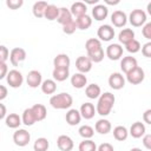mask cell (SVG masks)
Instances as JSON below:
<instances>
[{
	"mask_svg": "<svg viewBox=\"0 0 151 151\" xmlns=\"http://www.w3.org/2000/svg\"><path fill=\"white\" fill-rule=\"evenodd\" d=\"M116 98L114 94H112L111 92H104L99 96L98 98V103L96 106V112L103 117L109 116L112 111V107L114 105Z\"/></svg>",
	"mask_w": 151,
	"mask_h": 151,
	"instance_id": "obj_1",
	"label": "cell"
},
{
	"mask_svg": "<svg viewBox=\"0 0 151 151\" xmlns=\"http://www.w3.org/2000/svg\"><path fill=\"white\" fill-rule=\"evenodd\" d=\"M50 104L53 109L57 110H66L70 109L73 104V98L67 92H61L58 94H54L50 98Z\"/></svg>",
	"mask_w": 151,
	"mask_h": 151,
	"instance_id": "obj_2",
	"label": "cell"
},
{
	"mask_svg": "<svg viewBox=\"0 0 151 151\" xmlns=\"http://www.w3.org/2000/svg\"><path fill=\"white\" fill-rule=\"evenodd\" d=\"M146 13L143 9H133L129 15V21L133 27H140L146 24Z\"/></svg>",
	"mask_w": 151,
	"mask_h": 151,
	"instance_id": "obj_3",
	"label": "cell"
},
{
	"mask_svg": "<svg viewBox=\"0 0 151 151\" xmlns=\"http://www.w3.org/2000/svg\"><path fill=\"white\" fill-rule=\"evenodd\" d=\"M29 140H31V134L25 129H18L13 133V142L17 146L24 147L29 143Z\"/></svg>",
	"mask_w": 151,
	"mask_h": 151,
	"instance_id": "obj_4",
	"label": "cell"
},
{
	"mask_svg": "<svg viewBox=\"0 0 151 151\" xmlns=\"http://www.w3.org/2000/svg\"><path fill=\"white\" fill-rule=\"evenodd\" d=\"M6 80H7V84L13 87V88H18L22 85L24 83V77L21 74L20 71L18 70H11L8 71L7 76H6Z\"/></svg>",
	"mask_w": 151,
	"mask_h": 151,
	"instance_id": "obj_5",
	"label": "cell"
},
{
	"mask_svg": "<svg viewBox=\"0 0 151 151\" xmlns=\"http://www.w3.org/2000/svg\"><path fill=\"white\" fill-rule=\"evenodd\" d=\"M145 78V73H144V70L139 66L134 67L133 70H131L130 72L126 73V80L132 84V85H138L140 84Z\"/></svg>",
	"mask_w": 151,
	"mask_h": 151,
	"instance_id": "obj_6",
	"label": "cell"
},
{
	"mask_svg": "<svg viewBox=\"0 0 151 151\" xmlns=\"http://www.w3.org/2000/svg\"><path fill=\"white\" fill-rule=\"evenodd\" d=\"M97 35L100 41H110L114 38V28L111 25H101L97 31Z\"/></svg>",
	"mask_w": 151,
	"mask_h": 151,
	"instance_id": "obj_7",
	"label": "cell"
},
{
	"mask_svg": "<svg viewBox=\"0 0 151 151\" xmlns=\"http://www.w3.org/2000/svg\"><path fill=\"white\" fill-rule=\"evenodd\" d=\"M105 54L110 60H119L123 57V46L120 44H110L106 47Z\"/></svg>",
	"mask_w": 151,
	"mask_h": 151,
	"instance_id": "obj_8",
	"label": "cell"
},
{
	"mask_svg": "<svg viewBox=\"0 0 151 151\" xmlns=\"http://www.w3.org/2000/svg\"><path fill=\"white\" fill-rule=\"evenodd\" d=\"M26 51L21 47H14L9 52V61L13 66H18L20 63H22L26 59Z\"/></svg>",
	"mask_w": 151,
	"mask_h": 151,
	"instance_id": "obj_9",
	"label": "cell"
},
{
	"mask_svg": "<svg viewBox=\"0 0 151 151\" xmlns=\"http://www.w3.org/2000/svg\"><path fill=\"white\" fill-rule=\"evenodd\" d=\"M92 64L93 63L88 59L87 55L86 57L85 55H80L76 60V67L79 71V73H83V74H85V73H87V72H90L92 70Z\"/></svg>",
	"mask_w": 151,
	"mask_h": 151,
	"instance_id": "obj_10",
	"label": "cell"
},
{
	"mask_svg": "<svg viewBox=\"0 0 151 151\" xmlns=\"http://www.w3.org/2000/svg\"><path fill=\"white\" fill-rule=\"evenodd\" d=\"M26 83H27V85L29 87L37 88L42 83V76H41V73L39 71H37V70L29 71L28 74H27V77H26Z\"/></svg>",
	"mask_w": 151,
	"mask_h": 151,
	"instance_id": "obj_11",
	"label": "cell"
},
{
	"mask_svg": "<svg viewBox=\"0 0 151 151\" xmlns=\"http://www.w3.org/2000/svg\"><path fill=\"white\" fill-rule=\"evenodd\" d=\"M109 85L113 90H122L125 86V78L122 73L114 72L109 77Z\"/></svg>",
	"mask_w": 151,
	"mask_h": 151,
	"instance_id": "obj_12",
	"label": "cell"
},
{
	"mask_svg": "<svg viewBox=\"0 0 151 151\" xmlns=\"http://www.w3.org/2000/svg\"><path fill=\"white\" fill-rule=\"evenodd\" d=\"M57 145L60 151H71L74 146V143L72 138L67 134H60L57 138Z\"/></svg>",
	"mask_w": 151,
	"mask_h": 151,
	"instance_id": "obj_13",
	"label": "cell"
},
{
	"mask_svg": "<svg viewBox=\"0 0 151 151\" xmlns=\"http://www.w3.org/2000/svg\"><path fill=\"white\" fill-rule=\"evenodd\" d=\"M111 22L113 24L114 27H123L127 22V15L125 12L117 9L111 14Z\"/></svg>",
	"mask_w": 151,
	"mask_h": 151,
	"instance_id": "obj_14",
	"label": "cell"
},
{
	"mask_svg": "<svg viewBox=\"0 0 151 151\" xmlns=\"http://www.w3.org/2000/svg\"><path fill=\"white\" fill-rule=\"evenodd\" d=\"M92 15L97 21H101L104 19L107 18L109 15V8L107 6L103 5V4H98L92 8Z\"/></svg>",
	"mask_w": 151,
	"mask_h": 151,
	"instance_id": "obj_15",
	"label": "cell"
},
{
	"mask_svg": "<svg viewBox=\"0 0 151 151\" xmlns=\"http://www.w3.org/2000/svg\"><path fill=\"white\" fill-rule=\"evenodd\" d=\"M138 66V63H137V59L132 55H127V57H124L122 60H120V68L122 71L126 74L127 72H130L131 70H133L134 67Z\"/></svg>",
	"mask_w": 151,
	"mask_h": 151,
	"instance_id": "obj_16",
	"label": "cell"
},
{
	"mask_svg": "<svg viewBox=\"0 0 151 151\" xmlns=\"http://www.w3.org/2000/svg\"><path fill=\"white\" fill-rule=\"evenodd\" d=\"M68 9H70L72 17H76V19L79 18V17H81V15L87 14L86 13L87 12V6L85 5V2H81V1L73 2L72 6H71V8H68Z\"/></svg>",
	"mask_w": 151,
	"mask_h": 151,
	"instance_id": "obj_17",
	"label": "cell"
},
{
	"mask_svg": "<svg viewBox=\"0 0 151 151\" xmlns=\"http://www.w3.org/2000/svg\"><path fill=\"white\" fill-rule=\"evenodd\" d=\"M71 64L70 57L65 53H60L57 54V57H54L53 59V66L54 68H68Z\"/></svg>",
	"mask_w": 151,
	"mask_h": 151,
	"instance_id": "obj_18",
	"label": "cell"
},
{
	"mask_svg": "<svg viewBox=\"0 0 151 151\" xmlns=\"http://www.w3.org/2000/svg\"><path fill=\"white\" fill-rule=\"evenodd\" d=\"M65 119H66V123L71 126H76L80 123L81 120V116H80V112L77 110V109H70L67 112H66V116H65Z\"/></svg>",
	"mask_w": 151,
	"mask_h": 151,
	"instance_id": "obj_19",
	"label": "cell"
},
{
	"mask_svg": "<svg viewBox=\"0 0 151 151\" xmlns=\"http://www.w3.org/2000/svg\"><path fill=\"white\" fill-rule=\"evenodd\" d=\"M80 116L84 119H92L96 114V107L92 103H84L80 106Z\"/></svg>",
	"mask_w": 151,
	"mask_h": 151,
	"instance_id": "obj_20",
	"label": "cell"
},
{
	"mask_svg": "<svg viewBox=\"0 0 151 151\" xmlns=\"http://www.w3.org/2000/svg\"><path fill=\"white\" fill-rule=\"evenodd\" d=\"M71 85L74 88H84L87 85V78L83 73H74L71 76Z\"/></svg>",
	"mask_w": 151,
	"mask_h": 151,
	"instance_id": "obj_21",
	"label": "cell"
},
{
	"mask_svg": "<svg viewBox=\"0 0 151 151\" xmlns=\"http://www.w3.org/2000/svg\"><path fill=\"white\" fill-rule=\"evenodd\" d=\"M145 132H146V127L142 122H134L131 125L130 131H129V133L133 138H140V137H143L145 134Z\"/></svg>",
	"mask_w": 151,
	"mask_h": 151,
	"instance_id": "obj_22",
	"label": "cell"
},
{
	"mask_svg": "<svg viewBox=\"0 0 151 151\" xmlns=\"http://www.w3.org/2000/svg\"><path fill=\"white\" fill-rule=\"evenodd\" d=\"M111 129H112V125H111L110 120L104 119V118L97 120V123L94 125V130L100 134H107L111 131Z\"/></svg>",
	"mask_w": 151,
	"mask_h": 151,
	"instance_id": "obj_23",
	"label": "cell"
},
{
	"mask_svg": "<svg viewBox=\"0 0 151 151\" xmlns=\"http://www.w3.org/2000/svg\"><path fill=\"white\" fill-rule=\"evenodd\" d=\"M31 110H32V112H33L37 122L44 120L46 118V116H47V110H46L45 105H42V104H34L31 107Z\"/></svg>",
	"mask_w": 151,
	"mask_h": 151,
	"instance_id": "obj_24",
	"label": "cell"
},
{
	"mask_svg": "<svg viewBox=\"0 0 151 151\" xmlns=\"http://www.w3.org/2000/svg\"><path fill=\"white\" fill-rule=\"evenodd\" d=\"M85 48H86V52L87 54H91V53H94L99 50H101V41L97 38H91L88 40H86L85 42Z\"/></svg>",
	"mask_w": 151,
	"mask_h": 151,
	"instance_id": "obj_25",
	"label": "cell"
},
{
	"mask_svg": "<svg viewBox=\"0 0 151 151\" xmlns=\"http://www.w3.org/2000/svg\"><path fill=\"white\" fill-rule=\"evenodd\" d=\"M5 123H6V125L9 129H18L22 124L21 117L18 113H9V114H7L6 119H5Z\"/></svg>",
	"mask_w": 151,
	"mask_h": 151,
	"instance_id": "obj_26",
	"label": "cell"
},
{
	"mask_svg": "<svg viewBox=\"0 0 151 151\" xmlns=\"http://www.w3.org/2000/svg\"><path fill=\"white\" fill-rule=\"evenodd\" d=\"M76 21V25H77V28L81 29V31H85L87 28L91 27L92 25V18L88 15V14H85V15H81L77 19H74Z\"/></svg>",
	"mask_w": 151,
	"mask_h": 151,
	"instance_id": "obj_27",
	"label": "cell"
},
{
	"mask_svg": "<svg viewBox=\"0 0 151 151\" xmlns=\"http://www.w3.org/2000/svg\"><path fill=\"white\" fill-rule=\"evenodd\" d=\"M85 94H86V97L90 98V99H97V98H99V96L101 94L100 86H99L98 84H90V85H86Z\"/></svg>",
	"mask_w": 151,
	"mask_h": 151,
	"instance_id": "obj_28",
	"label": "cell"
},
{
	"mask_svg": "<svg viewBox=\"0 0 151 151\" xmlns=\"http://www.w3.org/2000/svg\"><path fill=\"white\" fill-rule=\"evenodd\" d=\"M71 20H73V17H72L70 9L66 8V7H60V8H59V15H58V18H57V21H58L60 25L64 26L65 24L70 22Z\"/></svg>",
	"mask_w": 151,
	"mask_h": 151,
	"instance_id": "obj_29",
	"label": "cell"
},
{
	"mask_svg": "<svg viewBox=\"0 0 151 151\" xmlns=\"http://www.w3.org/2000/svg\"><path fill=\"white\" fill-rule=\"evenodd\" d=\"M134 39V32H133V29H131V28H124V29H122L120 32H119V34H118V40H119V42H122V44H124V45H126L127 42H130L131 40H133Z\"/></svg>",
	"mask_w": 151,
	"mask_h": 151,
	"instance_id": "obj_30",
	"label": "cell"
},
{
	"mask_svg": "<svg viewBox=\"0 0 151 151\" xmlns=\"http://www.w3.org/2000/svg\"><path fill=\"white\" fill-rule=\"evenodd\" d=\"M47 5H48L47 1H37V2H34L33 7H32L33 15L35 18H44L45 9H46Z\"/></svg>",
	"mask_w": 151,
	"mask_h": 151,
	"instance_id": "obj_31",
	"label": "cell"
},
{
	"mask_svg": "<svg viewBox=\"0 0 151 151\" xmlns=\"http://www.w3.org/2000/svg\"><path fill=\"white\" fill-rule=\"evenodd\" d=\"M59 15V7H57L55 5H52V4H48L46 9H45V14H44V18L50 20V21H53V20H57Z\"/></svg>",
	"mask_w": 151,
	"mask_h": 151,
	"instance_id": "obj_32",
	"label": "cell"
},
{
	"mask_svg": "<svg viewBox=\"0 0 151 151\" xmlns=\"http://www.w3.org/2000/svg\"><path fill=\"white\" fill-rule=\"evenodd\" d=\"M40 87L45 94H53L57 91V83L53 79H46L41 83Z\"/></svg>",
	"mask_w": 151,
	"mask_h": 151,
	"instance_id": "obj_33",
	"label": "cell"
},
{
	"mask_svg": "<svg viewBox=\"0 0 151 151\" xmlns=\"http://www.w3.org/2000/svg\"><path fill=\"white\" fill-rule=\"evenodd\" d=\"M113 137L116 140H119V142H124L126 140V138L129 137V131L125 126L123 125H118L113 129Z\"/></svg>",
	"mask_w": 151,
	"mask_h": 151,
	"instance_id": "obj_34",
	"label": "cell"
},
{
	"mask_svg": "<svg viewBox=\"0 0 151 151\" xmlns=\"http://www.w3.org/2000/svg\"><path fill=\"white\" fill-rule=\"evenodd\" d=\"M54 81H65L70 77L68 68H54L52 72Z\"/></svg>",
	"mask_w": 151,
	"mask_h": 151,
	"instance_id": "obj_35",
	"label": "cell"
},
{
	"mask_svg": "<svg viewBox=\"0 0 151 151\" xmlns=\"http://www.w3.org/2000/svg\"><path fill=\"white\" fill-rule=\"evenodd\" d=\"M21 122L22 124H25L26 126H32L37 120H35V117L31 110V107L28 109H25L24 112H22V117H21Z\"/></svg>",
	"mask_w": 151,
	"mask_h": 151,
	"instance_id": "obj_36",
	"label": "cell"
},
{
	"mask_svg": "<svg viewBox=\"0 0 151 151\" xmlns=\"http://www.w3.org/2000/svg\"><path fill=\"white\" fill-rule=\"evenodd\" d=\"M50 147V142L45 137L37 138L34 144H33V150L34 151H47Z\"/></svg>",
	"mask_w": 151,
	"mask_h": 151,
	"instance_id": "obj_37",
	"label": "cell"
},
{
	"mask_svg": "<svg viewBox=\"0 0 151 151\" xmlns=\"http://www.w3.org/2000/svg\"><path fill=\"white\" fill-rule=\"evenodd\" d=\"M79 151H97V145L92 139H84L79 143Z\"/></svg>",
	"mask_w": 151,
	"mask_h": 151,
	"instance_id": "obj_38",
	"label": "cell"
},
{
	"mask_svg": "<svg viewBox=\"0 0 151 151\" xmlns=\"http://www.w3.org/2000/svg\"><path fill=\"white\" fill-rule=\"evenodd\" d=\"M78 132H79V134H80L84 139H91V138L93 137V134H94V130H93V127H91L90 125H81V126L79 127Z\"/></svg>",
	"mask_w": 151,
	"mask_h": 151,
	"instance_id": "obj_39",
	"label": "cell"
},
{
	"mask_svg": "<svg viewBox=\"0 0 151 151\" xmlns=\"http://www.w3.org/2000/svg\"><path fill=\"white\" fill-rule=\"evenodd\" d=\"M140 42L138 41V40H136V39H133V40H131L130 42H127L126 45H125V50L129 52V53H137V52H139V50H140Z\"/></svg>",
	"mask_w": 151,
	"mask_h": 151,
	"instance_id": "obj_40",
	"label": "cell"
},
{
	"mask_svg": "<svg viewBox=\"0 0 151 151\" xmlns=\"http://www.w3.org/2000/svg\"><path fill=\"white\" fill-rule=\"evenodd\" d=\"M104 55H105V53H104V50H103V48L99 50V51H97V52H94V53L87 54L88 59H90L92 63H100V61L104 59Z\"/></svg>",
	"mask_w": 151,
	"mask_h": 151,
	"instance_id": "obj_41",
	"label": "cell"
},
{
	"mask_svg": "<svg viewBox=\"0 0 151 151\" xmlns=\"http://www.w3.org/2000/svg\"><path fill=\"white\" fill-rule=\"evenodd\" d=\"M76 29H77V25H76L74 19L63 26V32H64L65 34H73V33L76 32Z\"/></svg>",
	"mask_w": 151,
	"mask_h": 151,
	"instance_id": "obj_42",
	"label": "cell"
},
{
	"mask_svg": "<svg viewBox=\"0 0 151 151\" xmlns=\"http://www.w3.org/2000/svg\"><path fill=\"white\" fill-rule=\"evenodd\" d=\"M24 5L22 0H6V6L11 9H18Z\"/></svg>",
	"mask_w": 151,
	"mask_h": 151,
	"instance_id": "obj_43",
	"label": "cell"
},
{
	"mask_svg": "<svg viewBox=\"0 0 151 151\" xmlns=\"http://www.w3.org/2000/svg\"><path fill=\"white\" fill-rule=\"evenodd\" d=\"M9 58V51L6 46L0 45V63H6V60Z\"/></svg>",
	"mask_w": 151,
	"mask_h": 151,
	"instance_id": "obj_44",
	"label": "cell"
},
{
	"mask_svg": "<svg viewBox=\"0 0 151 151\" xmlns=\"http://www.w3.org/2000/svg\"><path fill=\"white\" fill-rule=\"evenodd\" d=\"M142 34L144 38H146L147 40L151 39V22H146L143 28H142Z\"/></svg>",
	"mask_w": 151,
	"mask_h": 151,
	"instance_id": "obj_45",
	"label": "cell"
},
{
	"mask_svg": "<svg viewBox=\"0 0 151 151\" xmlns=\"http://www.w3.org/2000/svg\"><path fill=\"white\" fill-rule=\"evenodd\" d=\"M142 54L144 57H146V58H150L151 57V42L150 41L143 45V47H142Z\"/></svg>",
	"mask_w": 151,
	"mask_h": 151,
	"instance_id": "obj_46",
	"label": "cell"
},
{
	"mask_svg": "<svg viewBox=\"0 0 151 151\" xmlns=\"http://www.w3.org/2000/svg\"><path fill=\"white\" fill-rule=\"evenodd\" d=\"M7 73H8V66H7V64L6 63H0V80L4 79V78H6Z\"/></svg>",
	"mask_w": 151,
	"mask_h": 151,
	"instance_id": "obj_47",
	"label": "cell"
},
{
	"mask_svg": "<svg viewBox=\"0 0 151 151\" xmlns=\"http://www.w3.org/2000/svg\"><path fill=\"white\" fill-rule=\"evenodd\" d=\"M97 151H114V147L110 143H103L97 147Z\"/></svg>",
	"mask_w": 151,
	"mask_h": 151,
	"instance_id": "obj_48",
	"label": "cell"
},
{
	"mask_svg": "<svg viewBox=\"0 0 151 151\" xmlns=\"http://www.w3.org/2000/svg\"><path fill=\"white\" fill-rule=\"evenodd\" d=\"M143 145L145 146L146 150L151 149V134H144L143 136Z\"/></svg>",
	"mask_w": 151,
	"mask_h": 151,
	"instance_id": "obj_49",
	"label": "cell"
},
{
	"mask_svg": "<svg viewBox=\"0 0 151 151\" xmlns=\"http://www.w3.org/2000/svg\"><path fill=\"white\" fill-rule=\"evenodd\" d=\"M143 120L146 124H151V109H147L143 114Z\"/></svg>",
	"mask_w": 151,
	"mask_h": 151,
	"instance_id": "obj_50",
	"label": "cell"
},
{
	"mask_svg": "<svg viewBox=\"0 0 151 151\" xmlns=\"http://www.w3.org/2000/svg\"><path fill=\"white\" fill-rule=\"evenodd\" d=\"M7 94H8V90H7V87L4 86V85H0V101L4 100V99L7 97Z\"/></svg>",
	"mask_w": 151,
	"mask_h": 151,
	"instance_id": "obj_51",
	"label": "cell"
},
{
	"mask_svg": "<svg viewBox=\"0 0 151 151\" xmlns=\"http://www.w3.org/2000/svg\"><path fill=\"white\" fill-rule=\"evenodd\" d=\"M6 116H7V109H6V106L4 104L0 103V120L6 118Z\"/></svg>",
	"mask_w": 151,
	"mask_h": 151,
	"instance_id": "obj_52",
	"label": "cell"
},
{
	"mask_svg": "<svg viewBox=\"0 0 151 151\" xmlns=\"http://www.w3.org/2000/svg\"><path fill=\"white\" fill-rule=\"evenodd\" d=\"M120 1L119 0H114V1H111V0H105V4L106 5H118Z\"/></svg>",
	"mask_w": 151,
	"mask_h": 151,
	"instance_id": "obj_53",
	"label": "cell"
},
{
	"mask_svg": "<svg viewBox=\"0 0 151 151\" xmlns=\"http://www.w3.org/2000/svg\"><path fill=\"white\" fill-rule=\"evenodd\" d=\"M130 151H142V149H139V147H132Z\"/></svg>",
	"mask_w": 151,
	"mask_h": 151,
	"instance_id": "obj_54",
	"label": "cell"
}]
</instances>
